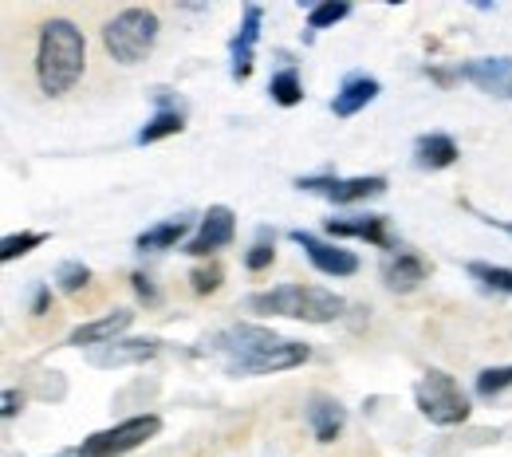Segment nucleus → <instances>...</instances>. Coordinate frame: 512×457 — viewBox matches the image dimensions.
<instances>
[{
  "label": "nucleus",
  "mask_w": 512,
  "mask_h": 457,
  "mask_svg": "<svg viewBox=\"0 0 512 457\" xmlns=\"http://www.w3.org/2000/svg\"><path fill=\"white\" fill-rule=\"evenodd\" d=\"M87 280H91V268L83 261H64L56 268V284H60V292H79V288H87Z\"/></svg>",
  "instance_id": "29"
},
{
  "label": "nucleus",
  "mask_w": 512,
  "mask_h": 457,
  "mask_svg": "<svg viewBox=\"0 0 512 457\" xmlns=\"http://www.w3.org/2000/svg\"><path fill=\"white\" fill-rule=\"evenodd\" d=\"M296 190H308V194H323L335 205H351V201H367V197L386 194V178L371 174V178H296Z\"/></svg>",
  "instance_id": "7"
},
{
  "label": "nucleus",
  "mask_w": 512,
  "mask_h": 457,
  "mask_svg": "<svg viewBox=\"0 0 512 457\" xmlns=\"http://www.w3.org/2000/svg\"><path fill=\"white\" fill-rule=\"evenodd\" d=\"M260 20H264V8L260 4H245V20H241L237 36L229 40L233 79H249V71H253V48H256V36H260Z\"/></svg>",
  "instance_id": "16"
},
{
  "label": "nucleus",
  "mask_w": 512,
  "mask_h": 457,
  "mask_svg": "<svg viewBox=\"0 0 512 457\" xmlns=\"http://www.w3.org/2000/svg\"><path fill=\"white\" fill-rule=\"evenodd\" d=\"M48 241V233H12L0 241V261H16V257H28L32 249H40Z\"/></svg>",
  "instance_id": "26"
},
{
  "label": "nucleus",
  "mask_w": 512,
  "mask_h": 457,
  "mask_svg": "<svg viewBox=\"0 0 512 457\" xmlns=\"http://www.w3.org/2000/svg\"><path fill=\"white\" fill-rule=\"evenodd\" d=\"M186 127V115H182V107H162L142 131H138V146H150V142H158V138H170V134H182Z\"/></svg>",
  "instance_id": "21"
},
{
  "label": "nucleus",
  "mask_w": 512,
  "mask_h": 457,
  "mask_svg": "<svg viewBox=\"0 0 512 457\" xmlns=\"http://www.w3.org/2000/svg\"><path fill=\"white\" fill-rule=\"evenodd\" d=\"M221 280H225V268L217 261H209V264H197L190 272V288L197 292V296H209V292H217L221 288Z\"/></svg>",
  "instance_id": "28"
},
{
  "label": "nucleus",
  "mask_w": 512,
  "mask_h": 457,
  "mask_svg": "<svg viewBox=\"0 0 512 457\" xmlns=\"http://www.w3.org/2000/svg\"><path fill=\"white\" fill-rule=\"evenodd\" d=\"M48 304H52V288H48V284H40V288H36V296H32V316H44V312H48Z\"/></svg>",
  "instance_id": "32"
},
{
  "label": "nucleus",
  "mask_w": 512,
  "mask_h": 457,
  "mask_svg": "<svg viewBox=\"0 0 512 457\" xmlns=\"http://www.w3.org/2000/svg\"><path fill=\"white\" fill-rule=\"evenodd\" d=\"M60 457H79V454H60Z\"/></svg>",
  "instance_id": "33"
},
{
  "label": "nucleus",
  "mask_w": 512,
  "mask_h": 457,
  "mask_svg": "<svg viewBox=\"0 0 512 457\" xmlns=\"http://www.w3.org/2000/svg\"><path fill=\"white\" fill-rule=\"evenodd\" d=\"M308 422H312V430H316V442L331 446V442L339 438L343 422H347V410H343L331 394H312V398H308Z\"/></svg>",
  "instance_id": "18"
},
{
  "label": "nucleus",
  "mask_w": 512,
  "mask_h": 457,
  "mask_svg": "<svg viewBox=\"0 0 512 457\" xmlns=\"http://www.w3.org/2000/svg\"><path fill=\"white\" fill-rule=\"evenodd\" d=\"M461 158V150H457V142L449 138V134L434 131V134H422L418 142H414V162L422 166V170H446Z\"/></svg>",
  "instance_id": "20"
},
{
  "label": "nucleus",
  "mask_w": 512,
  "mask_h": 457,
  "mask_svg": "<svg viewBox=\"0 0 512 457\" xmlns=\"http://www.w3.org/2000/svg\"><path fill=\"white\" fill-rule=\"evenodd\" d=\"M162 351L158 339H115L107 347H95L91 351V367H130V363H146Z\"/></svg>",
  "instance_id": "14"
},
{
  "label": "nucleus",
  "mask_w": 512,
  "mask_h": 457,
  "mask_svg": "<svg viewBox=\"0 0 512 457\" xmlns=\"http://www.w3.org/2000/svg\"><path fill=\"white\" fill-rule=\"evenodd\" d=\"M268 95H272V103H276V107H296V103L304 99V83H300V71H296V67H284V71H276V75L268 79Z\"/></svg>",
  "instance_id": "22"
},
{
  "label": "nucleus",
  "mask_w": 512,
  "mask_h": 457,
  "mask_svg": "<svg viewBox=\"0 0 512 457\" xmlns=\"http://www.w3.org/2000/svg\"><path fill=\"white\" fill-rule=\"evenodd\" d=\"M312 359V347L308 343H292V339H280L264 351H256L249 359H237V363H225V371L233 379H245V375H272V371H292L300 363Z\"/></svg>",
  "instance_id": "6"
},
{
  "label": "nucleus",
  "mask_w": 512,
  "mask_h": 457,
  "mask_svg": "<svg viewBox=\"0 0 512 457\" xmlns=\"http://www.w3.org/2000/svg\"><path fill=\"white\" fill-rule=\"evenodd\" d=\"M130 284H134L138 300H146V304H158V288L150 284V276H146V272H134V276H130Z\"/></svg>",
  "instance_id": "30"
},
{
  "label": "nucleus",
  "mask_w": 512,
  "mask_h": 457,
  "mask_svg": "<svg viewBox=\"0 0 512 457\" xmlns=\"http://www.w3.org/2000/svg\"><path fill=\"white\" fill-rule=\"evenodd\" d=\"M473 387H477L481 398H497V394H505L512 387V367H489V371H481Z\"/></svg>",
  "instance_id": "27"
},
{
  "label": "nucleus",
  "mask_w": 512,
  "mask_h": 457,
  "mask_svg": "<svg viewBox=\"0 0 512 457\" xmlns=\"http://www.w3.org/2000/svg\"><path fill=\"white\" fill-rule=\"evenodd\" d=\"M276 257V237H272V229H256V241L249 245V253H245V268L249 272H260V268H268Z\"/></svg>",
  "instance_id": "25"
},
{
  "label": "nucleus",
  "mask_w": 512,
  "mask_h": 457,
  "mask_svg": "<svg viewBox=\"0 0 512 457\" xmlns=\"http://www.w3.org/2000/svg\"><path fill=\"white\" fill-rule=\"evenodd\" d=\"M233 237H237V217H233V209H229V205H213V209L201 217V225H197V233L190 237L186 253L197 257V261H205L209 253L233 245Z\"/></svg>",
  "instance_id": "9"
},
{
  "label": "nucleus",
  "mask_w": 512,
  "mask_h": 457,
  "mask_svg": "<svg viewBox=\"0 0 512 457\" xmlns=\"http://www.w3.org/2000/svg\"><path fill=\"white\" fill-rule=\"evenodd\" d=\"M469 276H473V280H481V284H485V288H493V292H505V296H512V268L473 261V264H469Z\"/></svg>",
  "instance_id": "23"
},
{
  "label": "nucleus",
  "mask_w": 512,
  "mask_h": 457,
  "mask_svg": "<svg viewBox=\"0 0 512 457\" xmlns=\"http://www.w3.org/2000/svg\"><path fill=\"white\" fill-rule=\"evenodd\" d=\"M390 221L379 213H355V217H331L327 221V233L331 237H359V241H371L379 249H394V237L386 229Z\"/></svg>",
  "instance_id": "13"
},
{
  "label": "nucleus",
  "mask_w": 512,
  "mask_h": 457,
  "mask_svg": "<svg viewBox=\"0 0 512 457\" xmlns=\"http://www.w3.org/2000/svg\"><path fill=\"white\" fill-rule=\"evenodd\" d=\"M83 67H87L83 32L64 16H52L40 28V44H36V83H40V91L44 95H67L83 79Z\"/></svg>",
  "instance_id": "1"
},
{
  "label": "nucleus",
  "mask_w": 512,
  "mask_h": 457,
  "mask_svg": "<svg viewBox=\"0 0 512 457\" xmlns=\"http://www.w3.org/2000/svg\"><path fill=\"white\" fill-rule=\"evenodd\" d=\"M379 79L375 75H367V71H351L343 83H339V91H335V99H331V111L339 115V119H351V115H359L367 103H375L379 99Z\"/></svg>",
  "instance_id": "12"
},
{
  "label": "nucleus",
  "mask_w": 512,
  "mask_h": 457,
  "mask_svg": "<svg viewBox=\"0 0 512 457\" xmlns=\"http://www.w3.org/2000/svg\"><path fill=\"white\" fill-rule=\"evenodd\" d=\"M414 402L426 422L434 426H461L469 418V394L457 387V379L446 371H426L414 387Z\"/></svg>",
  "instance_id": "4"
},
{
  "label": "nucleus",
  "mask_w": 512,
  "mask_h": 457,
  "mask_svg": "<svg viewBox=\"0 0 512 457\" xmlns=\"http://www.w3.org/2000/svg\"><path fill=\"white\" fill-rule=\"evenodd\" d=\"M347 16H351V4L347 0H323L316 8H308V28L320 32V28H331V24L347 20Z\"/></svg>",
  "instance_id": "24"
},
{
  "label": "nucleus",
  "mask_w": 512,
  "mask_h": 457,
  "mask_svg": "<svg viewBox=\"0 0 512 457\" xmlns=\"http://www.w3.org/2000/svg\"><path fill=\"white\" fill-rule=\"evenodd\" d=\"M272 343H280V335H276L272 327L233 324V327H225V331H217V335L209 339V351H221V355H229L225 363H237V359H249V355L264 351V347H272Z\"/></svg>",
  "instance_id": "8"
},
{
  "label": "nucleus",
  "mask_w": 512,
  "mask_h": 457,
  "mask_svg": "<svg viewBox=\"0 0 512 457\" xmlns=\"http://www.w3.org/2000/svg\"><path fill=\"white\" fill-rule=\"evenodd\" d=\"M430 276V268H426V261L418 257V253H390L383 261V284L390 288V292H414L422 280Z\"/></svg>",
  "instance_id": "17"
},
{
  "label": "nucleus",
  "mask_w": 512,
  "mask_h": 457,
  "mask_svg": "<svg viewBox=\"0 0 512 457\" xmlns=\"http://www.w3.org/2000/svg\"><path fill=\"white\" fill-rule=\"evenodd\" d=\"M158 32H162L158 12H150V8H123L115 20L103 24V48H107V56L115 64L134 67L154 52Z\"/></svg>",
  "instance_id": "3"
},
{
  "label": "nucleus",
  "mask_w": 512,
  "mask_h": 457,
  "mask_svg": "<svg viewBox=\"0 0 512 457\" xmlns=\"http://www.w3.org/2000/svg\"><path fill=\"white\" fill-rule=\"evenodd\" d=\"M186 233H190V213L170 217V221H158L154 229L138 233V237H134V249H138V253H166V249L182 245V241H186Z\"/></svg>",
  "instance_id": "19"
},
{
  "label": "nucleus",
  "mask_w": 512,
  "mask_h": 457,
  "mask_svg": "<svg viewBox=\"0 0 512 457\" xmlns=\"http://www.w3.org/2000/svg\"><path fill=\"white\" fill-rule=\"evenodd\" d=\"M245 304L256 316H288V320H304V324H331L347 312L343 296H335L327 288H308V284H280V288L256 292Z\"/></svg>",
  "instance_id": "2"
},
{
  "label": "nucleus",
  "mask_w": 512,
  "mask_h": 457,
  "mask_svg": "<svg viewBox=\"0 0 512 457\" xmlns=\"http://www.w3.org/2000/svg\"><path fill=\"white\" fill-rule=\"evenodd\" d=\"M130 324H134V316H130L127 308L107 312V316H99V320H91V324L75 327V331L67 335V347H107V343H115Z\"/></svg>",
  "instance_id": "15"
},
{
  "label": "nucleus",
  "mask_w": 512,
  "mask_h": 457,
  "mask_svg": "<svg viewBox=\"0 0 512 457\" xmlns=\"http://www.w3.org/2000/svg\"><path fill=\"white\" fill-rule=\"evenodd\" d=\"M162 430V418L158 414H138V418H127L111 430H99L91 438H83V446L75 450L79 457H123L130 450H138L142 442H150L154 434Z\"/></svg>",
  "instance_id": "5"
},
{
  "label": "nucleus",
  "mask_w": 512,
  "mask_h": 457,
  "mask_svg": "<svg viewBox=\"0 0 512 457\" xmlns=\"http://www.w3.org/2000/svg\"><path fill=\"white\" fill-rule=\"evenodd\" d=\"M0 406H4V410H0L4 418H16V414H20V406H24V394H20V391H4Z\"/></svg>",
  "instance_id": "31"
},
{
  "label": "nucleus",
  "mask_w": 512,
  "mask_h": 457,
  "mask_svg": "<svg viewBox=\"0 0 512 457\" xmlns=\"http://www.w3.org/2000/svg\"><path fill=\"white\" fill-rule=\"evenodd\" d=\"M288 237H292V245H300V249L308 253V261L316 264L320 272H327V276H355V272H359V257L347 253V249H339V245H331V241H320V237H312V233H304V229H292Z\"/></svg>",
  "instance_id": "11"
},
{
  "label": "nucleus",
  "mask_w": 512,
  "mask_h": 457,
  "mask_svg": "<svg viewBox=\"0 0 512 457\" xmlns=\"http://www.w3.org/2000/svg\"><path fill=\"white\" fill-rule=\"evenodd\" d=\"M457 79H469L477 91L493 99H512V56H485L457 64Z\"/></svg>",
  "instance_id": "10"
}]
</instances>
